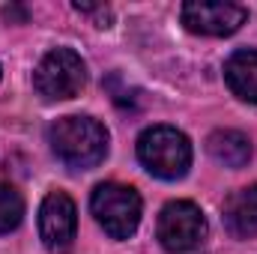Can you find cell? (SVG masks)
Returning a JSON list of instances; mask_svg holds the SVG:
<instances>
[{
    "instance_id": "1",
    "label": "cell",
    "mask_w": 257,
    "mask_h": 254,
    "mask_svg": "<svg viewBox=\"0 0 257 254\" xmlns=\"http://www.w3.org/2000/svg\"><path fill=\"white\" fill-rule=\"evenodd\" d=\"M54 156L78 171L96 168L108 156V129L93 117H60L48 129Z\"/></svg>"
},
{
    "instance_id": "2",
    "label": "cell",
    "mask_w": 257,
    "mask_h": 254,
    "mask_svg": "<svg viewBox=\"0 0 257 254\" xmlns=\"http://www.w3.org/2000/svg\"><path fill=\"white\" fill-rule=\"evenodd\" d=\"M141 165L159 180H180L192 168V144L174 126H153L138 138Z\"/></svg>"
},
{
    "instance_id": "3",
    "label": "cell",
    "mask_w": 257,
    "mask_h": 254,
    "mask_svg": "<svg viewBox=\"0 0 257 254\" xmlns=\"http://www.w3.org/2000/svg\"><path fill=\"white\" fill-rule=\"evenodd\" d=\"M84 84H87V66L81 60V54H75L72 48L48 51L33 72V87L45 102L75 99L84 90Z\"/></svg>"
},
{
    "instance_id": "4",
    "label": "cell",
    "mask_w": 257,
    "mask_h": 254,
    "mask_svg": "<svg viewBox=\"0 0 257 254\" xmlns=\"http://www.w3.org/2000/svg\"><path fill=\"white\" fill-rule=\"evenodd\" d=\"M96 221L111 239H128L141 224V194L123 183H102L90 197Z\"/></svg>"
},
{
    "instance_id": "5",
    "label": "cell",
    "mask_w": 257,
    "mask_h": 254,
    "mask_svg": "<svg viewBox=\"0 0 257 254\" xmlns=\"http://www.w3.org/2000/svg\"><path fill=\"white\" fill-rule=\"evenodd\" d=\"M206 218L192 200H171L159 212L156 236L171 254H192L206 239Z\"/></svg>"
},
{
    "instance_id": "6",
    "label": "cell",
    "mask_w": 257,
    "mask_h": 254,
    "mask_svg": "<svg viewBox=\"0 0 257 254\" xmlns=\"http://www.w3.org/2000/svg\"><path fill=\"white\" fill-rule=\"evenodd\" d=\"M78 233V209L75 200L66 191H51L45 194L39 206V239L45 248L54 254H66L75 242Z\"/></svg>"
},
{
    "instance_id": "7",
    "label": "cell",
    "mask_w": 257,
    "mask_h": 254,
    "mask_svg": "<svg viewBox=\"0 0 257 254\" xmlns=\"http://www.w3.org/2000/svg\"><path fill=\"white\" fill-rule=\"evenodd\" d=\"M248 18V9L224 0H189L183 3V24L200 36H230Z\"/></svg>"
},
{
    "instance_id": "8",
    "label": "cell",
    "mask_w": 257,
    "mask_h": 254,
    "mask_svg": "<svg viewBox=\"0 0 257 254\" xmlns=\"http://www.w3.org/2000/svg\"><path fill=\"white\" fill-rule=\"evenodd\" d=\"M224 224L236 239L257 236V186L233 191L224 203Z\"/></svg>"
},
{
    "instance_id": "9",
    "label": "cell",
    "mask_w": 257,
    "mask_h": 254,
    "mask_svg": "<svg viewBox=\"0 0 257 254\" xmlns=\"http://www.w3.org/2000/svg\"><path fill=\"white\" fill-rule=\"evenodd\" d=\"M224 81L233 90V96L257 105V51L251 48L233 51L224 63Z\"/></svg>"
},
{
    "instance_id": "10",
    "label": "cell",
    "mask_w": 257,
    "mask_h": 254,
    "mask_svg": "<svg viewBox=\"0 0 257 254\" xmlns=\"http://www.w3.org/2000/svg\"><path fill=\"white\" fill-rule=\"evenodd\" d=\"M206 150L224 168H245L248 159H251V153H254L248 135H242L236 129H218V132H212L206 138Z\"/></svg>"
},
{
    "instance_id": "11",
    "label": "cell",
    "mask_w": 257,
    "mask_h": 254,
    "mask_svg": "<svg viewBox=\"0 0 257 254\" xmlns=\"http://www.w3.org/2000/svg\"><path fill=\"white\" fill-rule=\"evenodd\" d=\"M24 218V197L15 186L0 183V233H12Z\"/></svg>"
}]
</instances>
